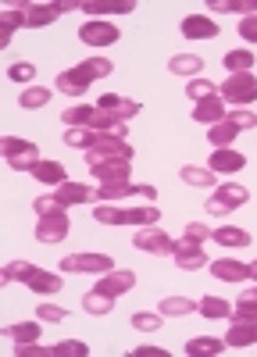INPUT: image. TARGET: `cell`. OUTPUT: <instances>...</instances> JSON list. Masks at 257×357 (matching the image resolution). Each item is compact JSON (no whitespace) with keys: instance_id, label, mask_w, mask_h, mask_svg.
Here are the masks:
<instances>
[{"instance_id":"2e32d148","label":"cell","mask_w":257,"mask_h":357,"mask_svg":"<svg viewBox=\"0 0 257 357\" xmlns=\"http://www.w3.org/2000/svg\"><path fill=\"white\" fill-rule=\"evenodd\" d=\"M132 286H136V275L125 272V268H118V272H107V275L97 282V289L107 293V296H122V293H129Z\"/></svg>"},{"instance_id":"7c38bea8","label":"cell","mask_w":257,"mask_h":357,"mask_svg":"<svg viewBox=\"0 0 257 357\" xmlns=\"http://www.w3.org/2000/svg\"><path fill=\"white\" fill-rule=\"evenodd\" d=\"M65 236H68V215H65V211L40 218V225H36V240H40V243H61Z\"/></svg>"},{"instance_id":"f1b7e54d","label":"cell","mask_w":257,"mask_h":357,"mask_svg":"<svg viewBox=\"0 0 257 357\" xmlns=\"http://www.w3.org/2000/svg\"><path fill=\"white\" fill-rule=\"evenodd\" d=\"M61 122H68L72 129H90L97 122V107H68L61 114Z\"/></svg>"},{"instance_id":"44dd1931","label":"cell","mask_w":257,"mask_h":357,"mask_svg":"<svg viewBox=\"0 0 257 357\" xmlns=\"http://www.w3.org/2000/svg\"><path fill=\"white\" fill-rule=\"evenodd\" d=\"M243 165H247V158H243L240 151H215L208 168H211L215 175H233V172H240Z\"/></svg>"},{"instance_id":"4dcf8cb0","label":"cell","mask_w":257,"mask_h":357,"mask_svg":"<svg viewBox=\"0 0 257 357\" xmlns=\"http://www.w3.org/2000/svg\"><path fill=\"white\" fill-rule=\"evenodd\" d=\"M8 340H11V343H36V340H40V321L8 325Z\"/></svg>"},{"instance_id":"ba28073f","label":"cell","mask_w":257,"mask_h":357,"mask_svg":"<svg viewBox=\"0 0 257 357\" xmlns=\"http://www.w3.org/2000/svg\"><path fill=\"white\" fill-rule=\"evenodd\" d=\"M247 197H250V193H247L240 183H225V186H218L215 197L208 200V211H211V215H228V211H236V207H243Z\"/></svg>"},{"instance_id":"52a82bcc","label":"cell","mask_w":257,"mask_h":357,"mask_svg":"<svg viewBox=\"0 0 257 357\" xmlns=\"http://www.w3.org/2000/svg\"><path fill=\"white\" fill-rule=\"evenodd\" d=\"M132 247L136 250H147V254H157V257H168V254H176V240H171L168 232L147 225V229H139L132 236Z\"/></svg>"},{"instance_id":"d590c367","label":"cell","mask_w":257,"mask_h":357,"mask_svg":"<svg viewBox=\"0 0 257 357\" xmlns=\"http://www.w3.org/2000/svg\"><path fill=\"white\" fill-rule=\"evenodd\" d=\"M250 65H254V54H250V50H228V54H225V68H228V75L250 72Z\"/></svg>"},{"instance_id":"e0dca14e","label":"cell","mask_w":257,"mask_h":357,"mask_svg":"<svg viewBox=\"0 0 257 357\" xmlns=\"http://www.w3.org/2000/svg\"><path fill=\"white\" fill-rule=\"evenodd\" d=\"M97 111H107V114H114V118H132V114H139V104L136 100H125V97H118V93H104L100 100H97Z\"/></svg>"},{"instance_id":"bcb514c9","label":"cell","mask_w":257,"mask_h":357,"mask_svg":"<svg viewBox=\"0 0 257 357\" xmlns=\"http://www.w3.org/2000/svg\"><path fill=\"white\" fill-rule=\"evenodd\" d=\"M208 236H211V229H208L204 222H189V225H186V240H193V243H204Z\"/></svg>"},{"instance_id":"d6986e66","label":"cell","mask_w":257,"mask_h":357,"mask_svg":"<svg viewBox=\"0 0 257 357\" xmlns=\"http://www.w3.org/2000/svg\"><path fill=\"white\" fill-rule=\"evenodd\" d=\"M211 272H215V279H221V282H243V279H250V264L221 257V261L211 264Z\"/></svg>"},{"instance_id":"9a60e30c","label":"cell","mask_w":257,"mask_h":357,"mask_svg":"<svg viewBox=\"0 0 257 357\" xmlns=\"http://www.w3.org/2000/svg\"><path fill=\"white\" fill-rule=\"evenodd\" d=\"M221 118H225V104H221L218 93L208 97V100H196V107H193V122H200V126H218Z\"/></svg>"},{"instance_id":"277c9868","label":"cell","mask_w":257,"mask_h":357,"mask_svg":"<svg viewBox=\"0 0 257 357\" xmlns=\"http://www.w3.org/2000/svg\"><path fill=\"white\" fill-rule=\"evenodd\" d=\"M218 93L233 104V107H247L257 100V75L254 72H240V75H228L221 86H218Z\"/></svg>"},{"instance_id":"5bb4252c","label":"cell","mask_w":257,"mask_h":357,"mask_svg":"<svg viewBox=\"0 0 257 357\" xmlns=\"http://www.w3.org/2000/svg\"><path fill=\"white\" fill-rule=\"evenodd\" d=\"M82 11L90 15V22H97L100 15H129V11H136V0H86Z\"/></svg>"},{"instance_id":"ee69618b","label":"cell","mask_w":257,"mask_h":357,"mask_svg":"<svg viewBox=\"0 0 257 357\" xmlns=\"http://www.w3.org/2000/svg\"><path fill=\"white\" fill-rule=\"evenodd\" d=\"M33 75H36V65H29V61H18V65L8 68V79H11V82H29Z\"/></svg>"},{"instance_id":"e575fe53","label":"cell","mask_w":257,"mask_h":357,"mask_svg":"<svg viewBox=\"0 0 257 357\" xmlns=\"http://www.w3.org/2000/svg\"><path fill=\"white\" fill-rule=\"evenodd\" d=\"M82 307L90 311V314H107V311L114 307V296H107V293L93 289V293H86V296H82Z\"/></svg>"},{"instance_id":"7402d4cb","label":"cell","mask_w":257,"mask_h":357,"mask_svg":"<svg viewBox=\"0 0 257 357\" xmlns=\"http://www.w3.org/2000/svg\"><path fill=\"white\" fill-rule=\"evenodd\" d=\"M18 25H25V4H8L4 18H0V47L11 43V36H15Z\"/></svg>"},{"instance_id":"603a6c76","label":"cell","mask_w":257,"mask_h":357,"mask_svg":"<svg viewBox=\"0 0 257 357\" xmlns=\"http://www.w3.org/2000/svg\"><path fill=\"white\" fill-rule=\"evenodd\" d=\"M100 183H129V161H100L90 168Z\"/></svg>"},{"instance_id":"c3c4849f","label":"cell","mask_w":257,"mask_h":357,"mask_svg":"<svg viewBox=\"0 0 257 357\" xmlns=\"http://www.w3.org/2000/svg\"><path fill=\"white\" fill-rule=\"evenodd\" d=\"M240 36H243L247 43H257V15H250V18L240 22Z\"/></svg>"},{"instance_id":"836d02e7","label":"cell","mask_w":257,"mask_h":357,"mask_svg":"<svg viewBox=\"0 0 257 357\" xmlns=\"http://www.w3.org/2000/svg\"><path fill=\"white\" fill-rule=\"evenodd\" d=\"M189 186H200V190H208V186H215V172L211 168H196V165H186L182 172H179Z\"/></svg>"},{"instance_id":"8fae6325","label":"cell","mask_w":257,"mask_h":357,"mask_svg":"<svg viewBox=\"0 0 257 357\" xmlns=\"http://www.w3.org/2000/svg\"><path fill=\"white\" fill-rule=\"evenodd\" d=\"M176 264H179V268H186V272H196V268H204V264H211V261H208L204 247L182 236V240L176 243Z\"/></svg>"},{"instance_id":"9c48e42d","label":"cell","mask_w":257,"mask_h":357,"mask_svg":"<svg viewBox=\"0 0 257 357\" xmlns=\"http://www.w3.org/2000/svg\"><path fill=\"white\" fill-rule=\"evenodd\" d=\"M122 197L157 200V190L154 186H139V183H100V190H97V200H122Z\"/></svg>"},{"instance_id":"b9f144b4","label":"cell","mask_w":257,"mask_h":357,"mask_svg":"<svg viewBox=\"0 0 257 357\" xmlns=\"http://www.w3.org/2000/svg\"><path fill=\"white\" fill-rule=\"evenodd\" d=\"M132 325L139 333H154V329H161V318L150 314V311H139V314H132Z\"/></svg>"},{"instance_id":"30bf717a","label":"cell","mask_w":257,"mask_h":357,"mask_svg":"<svg viewBox=\"0 0 257 357\" xmlns=\"http://www.w3.org/2000/svg\"><path fill=\"white\" fill-rule=\"evenodd\" d=\"M118 36L122 33L114 25H107V22H86L79 29V40L90 43V47H111V43H118Z\"/></svg>"},{"instance_id":"d6a6232c","label":"cell","mask_w":257,"mask_h":357,"mask_svg":"<svg viewBox=\"0 0 257 357\" xmlns=\"http://www.w3.org/2000/svg\"><path fill=\"white\" fill-rule=\"evenodd\" d=\"M196 311L204 318H233V307H228L221 296H204V301L196 304Z\"/></svg>"},{"instance_id":"ac0fdd59","label":"cell","mask_w":257,"mask_h":357,"mask_svg":"<svg viewBox=\"0 0 257 357\" xmlns=\"http://www.w3.org/2000/svg\"><path fill=\"white\" fill-rule=\"evenodd\" d=\"M182 36H189V40H215L218 25L211 18H204V15H186L182 18Z\"/></svg>"},{"instance_id":"7bdbcfd3","label":"cell","mask_w":257,"mask_h":357,"mask_svg":"<svg viewBox=\"0 0 257 357\" xmlns=\"http://www.w3.org/2000/svg\"><path fill=\"white\" fill-rule=\"evenodd\" d=\"M54 350H57V357H86V354H90L86 343H79V340H65V343H57Z\"/></svg>"},{"instance_id":"7a4b0ae2","label":"cell","mask_w":257,"mask_h":357,"mask_svg":"<svg viewBox=\"0 0 257 357\" xmlns=\"http://www.w3.org/2000/svg\"><path fill=\"white\" fill-rule=\"evenodd\" d=\"M0 282H25L33 293H61V275H50L43 268H33L29 261H11L4 272H0Z\"/></svg>"},{"instance_id":"8d00e7d4","label":"cell","mask_w":257,"mask_h":357,"mask_svg":"<svg viewBox=\"0 0 257 357\" xmlns=\"http://www.w3.org/2000/svg\"><path fill=\"white\" fill-rule=\"evenodd\" d=\"M50 97H54L50 89H43V86H29L25 93L18 97V104H22L25 111H33V107H43V104H50Z\"/></svg>"},{"instance_id":"8992f818","label":"cell","mask_w":257,"mask_h":357,"mask_svg":"<svg viewBox=\"0 0 257 357\" xmlns=\"http://www.w3.org/2000/svg\"><path fill=\"white\" fill-rule=\"evenodd\" d=\"M114 268V261L107 254H68L61 261V272H75V275H86V272H93V275H107Z\"/></svg>"},{"instance_id":"6da1fadb","label":"cell","mask_w":257,"mask_h":357,"mask_svg":"<svg viewBox=\"0 0 257 357\" xmlns=\"http://www.w3.org/2000/svg\"><path fill=\"white\" fill-rule=\"evenodd\" d=\"M107 75H111V61H107V57H90V61H82V65H75L68 72H57V89L68 93V97H82L86 89H90V82L107 79Z\"/></svg>"},{"instance_id":"ffe728a7","label":"cell","mask_w":257,"mask_h":357,"mask_svg":"<svg viewBox=\"0 0 257 357\" xmlns=\"http://www.w3.org/2000/svg\"><path fill=\"white\" fill-rule=\"evenodd\" d=\"M57 200H61L65 207H72V204H90V200H97V190H90V186H82V183H61L57 186Z\"/></svg>"},{"instance_id":"f6af8a7d","label":"cell","mask_w":257,"mask_h":357,"mask_svg":"<svg viewBox=\"0 0 257 357\" xmlns=\"http://www.w3.org/2000/svg\"><path fill=\"white\" fill-rule=\"evenodd\" d=\"M36 318H40V321H65L68 311L57 307V304H40V307H36Z\"/></svg>"},{"instance_id":"f35d334b","label":"cell","mask_w":257,"mask_h":357,"mask_svg":"<svg viewBox=\"0 0 257 357\" xmlns=\"http://www.w3.org/2000/svg\"><path fill=\"white\" fill-rule=\"evenodd\" d=\"M33 207H36V215H40V218H47V215H61V211H65V204L57 200V193L36 197V204H33Z\"/></svg>"},{"instance_id":"816d5d0a","label":"cell","mask_w":257,"mask_h":357,"mask_svg":"<svg viewBox=\"0 0 257 357\" xmlns=\"http://www.w3.org/2000/svg\"><path fill=\"white\" fill-rule=\"evenodd\" d=\"M254 293H257V289H254Z\"/></svg>"},{"instance_id":"74e56055","label":"cell","mask_w":257,"mask_h":357,"mask_svg":"<svg viewBox=\"0 0 257 357\" xmlns=\"http://www.w3.org/2000/svg\"><path fill=\"white\" fill-rule=\"evenodd\" d=\"M189 311H196L189 296H164L161 301V314H189Z\"/></svg>"},{"instance_id":"60d3db41","label":"cell","mask_w":257,"mask_h":357,"mask_svg":"<svg viewBox=\"0 0 257 357\" xmlns=\"http://www.w3.org/2000/svg\"><path fill=\"white\" fill-rule=\"evenodd\" d=\"M186 93H189L193 100H208V97H215V93H218V86H215V82H208V79H193Z\"/></svg>"},{"instance_id":"f907efd6","label":"cell","mask_w":257,"mask_h":357,"mask_svg":"<svg viewBox=\"0 0 257 357\" xmlns=\"http://www.w3.org/2000/svg\"><path fill=\"white\" fill-rule=\"evenodd\" d=\"M250 279H254V282H257V261H254V264H250Z\"/></svg>"},{"instance_id":"681fc988","label":"cell","mask_w":257,"mask_h":357,"mask_svg":"<svg viewBox=\"0 0 257 357\" xmlns=\"http://www.w3.org/2000/svg\"><path fill=\"white\" fill-rule=\"evenodd\" d=\"M132 357H168V350H161V347H139V350H132Z\"/></svg>"},{"instance_id":"d4e9b609","label":"cell","mask_w":257,"mask_h":357,"mask_svg":"<svg viewBox=\"0 0 257 357\" xmlns=\"http://www.w3.org/2000/svg\"><path fill=\"white\" fill-rule=\"evenodd\" d=\"M54 18H61V11H57L54 4H25V25L29 29H43Z\"/></svg>"},{"instance_id":"4316f807","label":"cell","mask_w":257,"mask_h":357,"mask_svg":"<svg viewBox=\"0 0 257 357\" xmlns=\"http://www.w3.org/2000/svg\"><path fill=\"white\" fill-rule=\"evenodd\" d=\"M208 8H215V11H221V15H243V18H250L254 11H257V0H208Z\"/></svg>"},{"instance_id":"484cf974","label":"cell","mask_w":257,"mask_h":357,"mask_svg":"<svg viewBox=\"0 0 257 357\" xmlns=\"http://www.w3.org/2000/svg\"><path fill=\"white\" fill-rule=\"evenodd\" d=\"M208 136H211V143L218 146V151H225V146H233V139L240 136V129H236V122H228V118H221L218 126H211V129H208Z\"/></svg>"},{"instance_id":"f546056e","label":"cell","mask_w":257,"mask_h":357,"mask_svg":"<svg viewBox=\"0 0 257 357\" xmlns=\"http://www.w3.org/2000/svg\"><path fill=\"white\" fill-rule=\"evenodd\" d=\"M221 347H225V340L196 336V340H189V343H186V354H193V357H215V354H221Z\"/></svg>"},{"instance_id":"ab89813d","label":"cell","mask_w":257,"mask_h":357,"mask_svg":"<svg viewBox=\"0 0 257 357\" xmlns=\"http://www.w3.org/2000/svg\"><path fill=\"white\" fill-rule=\"evenodd\" d=\"M233 318H254V321H257V293H243V296H240Z\"/></svg>"},{"instance_id":"7dc6e473","label":"cell","mask_w":257,"mask_h":357,"mask_svg":"<svg viewBox=\"0 0 257 357\" xmlns=\"http://www.w3.org/2000/svg\"><path fill=\"white\" fill-rule=\"evenodd\" d=\"M228 122H236V129L243 132V129H254V126H257V114H250V111H233V114H228Z\"/></svg>"},{"instance_id":"83f0119b","label":"cell","mask_w":257,"mask_h":357,"mask_svg":"<svg viewBox=\"0 0 257 357\" xmlns=\"http://www.w3.org/2000/svg\"><path fill=\"white\" fill-rule=\"evenodd\" d=\"M168 68L176 72V75H200V72H204V61H200L196 54H176L168 61Z\"/></svg>"},{"instance_id":"5b68a950","label":"cell","mask_w":257,"mask_h":357,"mask_svg":"<svg viewBox=\"0 0 257 357\" xmlns=\"http://www.w3.org/2000/svg\"><path fill=\"white\" fill-rule=\"evenodd\" d=\"M0 151H4V161L15 172H33V165L40 161V146L29 139H18V136H4L0 139Z\"/></svg>"},{"instance_id":"1f68e13d","label":"cell","mask_w":257,"mask_h":357,"mask_svg":"<svg viewBox=\"0 0 257 357\" xmlns=\"http://www.w3.org/2000/svg\"><path fill=\"white\" fill-rule=\"evenodd\" d=\"M211 236H215L221 247H250V236H247L243 229H236V225H221V229L211 232Z\"/></svg>"},{"instance_id":"cb8c5ba5","label":"cell","mask_w":257,"mask_h":357,"mask_svg":"<svg viewBox=\"0 0 257 357\" xmlns=\"http://www.w3.org/2000/svg\"><path fill=\"white\" fill-rule=\"evenodd\" d=\"M33 178H40V183H47V186H61V183H68V172L57 161H36L33 165Z\"/></svg>"},{"instance_id":"4fadbf2b","label":"cell","mask_w":257,"mask_h":357,"mask_svg":"<svg viewBox=\"0 0 257 357\" xmlns=\"http://www.w3.org/2000/svg\"><path fill=\"white\" fill-rule=\"evenodd\" d=\"M250 343H257V321L254 318H233L228 321L225 347H250Z\"/></svg>"},{"instance_id":"3957f363","label":"cell","mask_w":257,"mask_h":357,"mask_svg":"<svg viewBox=\"0 0 257 357\" xmlns=\"http://www.w3.org/2000/svg\"><path fill=\"white\" fill-rule=\"evenodd\" d=\"M93 218L104 225H154L161 211L157 207H93Z\"/></svg>"}]
</instances>
